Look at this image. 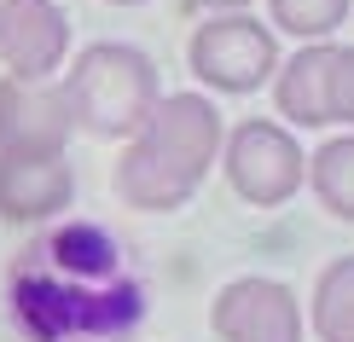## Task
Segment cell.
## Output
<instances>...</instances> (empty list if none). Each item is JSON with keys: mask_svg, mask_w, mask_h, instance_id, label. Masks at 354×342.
Masks as SVG:
<instances>
[{"mask_svg": "<svg viewBox=\"0 0 354 342\" xmlns=\"http://www.w3.org/2000/svg\"><path fill=\"white\" fill-rule=\"evenodd\" d=\"M76 198L64 157H0V220H53Z\"/></svg>", "mask_w": 354, "mask_h": 342, "instance_id": "obj_9", "label": "cell"}, {"mask_svg": "<svg viewBox=\"0 0 354 342\" xmlns=\"http://www.w3.org/2000/svg\"><path fill=\"white\" fill-rule=\"evenodd\" d=\"M308 180H314L319 203H326L337 220H354V133L319 145V151L308 157Z\"/></svg>", "mask_w": 354, "mask_h": 342, "instance_id": "obj_12", "label": "cell"}, {"mask_svg": "<svg viewBox=\"0 0 354 342\" xmlns=\"http://www.w3.org/2000/svg\"><path fill=\"white\" fill-rule=\"evenodd\" d=\"M58 87H64V99H70L76 128L99 133V140H128V133H140V122L151 116L157 99H163L157 64L140 47H128V41H93V47L70 64V76Z\"/></svg>", "mask_w": 354, "mask_h": 342, "instance_id": "obj_3", "label": "cell"}, {"mask_svg": "<svg viewBox=\"0 0 354 342\" xmlns=\"http://www.w3.org/2000/svg\"><path fill=\"white\" fill-rule=\"evenodd\" d=\"M221 140H227L221 111L203 93H163L140 133H128V151L116 162V198L145 215L180 209L215 169Z\"/></svg>", "mask_w": 354, "mask_h": 342, "instance_id": "obj_2", "label": "cell"}, {"mask_svg": "<svg viewBox=\"0 0 354 342\" xmlns=\"http://www.w3.org/2000/svg\"><path fill=\"white\" fill-rule=\"evenodd\" d=\"M348 6L354 0H273V23L314 47V41H326L331 29L348 18Z\"/></svg>", "mask_w": 354, "mask_h": 342, "instance_id": "obj_13", "label": "cell"}, {"mask_svg": "<svg viewBox=\"0 0 354 342\" xmlns=\"http://www.w3.org/2000/svg\"><path fill=\"white\" fill-rule=\"evenodd\" d=\"M111 6H145V0H111Z\"/></svg>", "mask_w": 354, "mask_h": 342, "instance_id": "obj_16", "label": "cell"}, {"mask_svg": "<svg viewBox=\"0 0 354 342\" xmlns=\"http://www.w3.org/2000/svg\"><path fill=\"white\" fill-rule=\"evenodd\" d=\"M326 64H331L326 41H314L290 64H279V82H273L279 116H290L297 128H326Z\"/></svg>", "mask_w": 354, "mask_h": 342, "instance_id": "obj_10", "label": "cell"}, {"mask_svg": "<svg viewBox=\"0 0 354 342\" xmlns=\"http://www.w3.org/2000/svg\"><path fill=\"white\" fill-rule=\"evenodd\" d=\"M326 122H354V47H331V64H326Z\"/></svg>", "mask_w": 354, "mask_h": 342, "instance_id": "obj_14", "label": "cell"}, {"mask_svg": "<svg viewBox=\"0 0 354 342\" xmlns=\"http://www.w3.org/2000/svg\"><path fill=\"white\" fill-rule=\"evenodd\" d=\"M314 331L319 342H354V256H337L314 285Z\"/></svg>", "mask_w": 354, "mask_h": 342, "instance_id": "obj_11", "label": "cell"}, {"mask_svg": "<svg viewBox=\"0 0 354 342\" xmlns=\"http://www.w3.org/2000/svg\"><path fill=\"white\" fill-rule=\"evenodd\" d=\"M209 325L221 342H302V307L297 290L279 285V278H232L215 290Z\"/></svg>", "mask_w": 354, "mask_h": 342, "instance_id": "obj_7", "label": "cell"}, {"mask_svg": "<svg viewBox=\"0 0 354 342\" xmlns=\"http://www.w3.org/2000/svg\"><path fill=\"white\" fill-rule=\"evenodd\" d=\"M198 6H215V12H244L250 0H198Z\"/></svg>", "mask_w": 354, "mask_h": 342, "instance_id": "obj_15", "label": "cell"}, {"mask_svg": "<svg viewBox=\"0 0 354 342\" xmlns=\"http://www.w3.org/2000/svg\"><path fill=\"white\" fill-rule=\"evenodd\" d=\"M76 116L58 82H0V157H64Z\"/></svg>", "mask_w": 354, "mask_h": 342, "instance_id": "obj_6", "label": "cell"}, {"mask_svg": "<svg viewBox=\"0 0 354 342\" xmlns=\"http://www.w3.org/2000/svg\"><path fill=\"white\" fill-rule=\"evenodd\" d=\"M6 307L29 342H128L145 325V278L99 220H53L6 267Z\"/></svg>", "mask_w": 354, "mask_h": 342, "instance_id": "obj_1", "label": "cell"}, {"mask_svg": "<svg viewBox=\"0 0 354 342\" xmlns=\"http://www.w3.org/2000/svg\"><path fill=\"white\" fill-rule=\"evenodd\" d=\"M186 58H192V76L215 93H256L279 70V41L250 12H221V18L192 29Z\"/></svg>", "mask_w": 354, "mask_h": 342, "instance_id": "obj_4", "label": "cell"}, {"mask_svg": "<svg viewBox=\"0 0 354 342\" xmlns=\"http://www.w3.org/2000/svg\"><path fill=\"white\" fill-rule=\"evenodd\" d=\"M70 53V18L58 0H0V64L18 82H53Z\"/></svg>", "mask_w": 354, "mask_h": 342, "instance_id": "obj_8", "label": "cell"}, {"mask_svg": "<svg viewBox=\"0 0 354 342\" xmlns=\"http://www.w3.org/2000/svg\"><path fill=\"white\" fill-rule=\"evenodd\" d=\"M221 169H227L232 191H239L244 203H256V209H279L285 198H297V186L308 180V157L302 145L290 140V128L279 122H261V116H250L239 122L221 140Z\"/></svg>", "mask_w": 354, "mask_h": 342, "instance_id": "obj_5", "label": "cell"}]
</instances>
